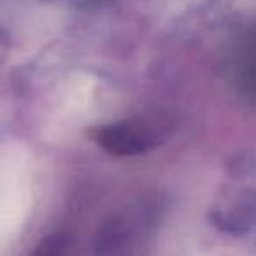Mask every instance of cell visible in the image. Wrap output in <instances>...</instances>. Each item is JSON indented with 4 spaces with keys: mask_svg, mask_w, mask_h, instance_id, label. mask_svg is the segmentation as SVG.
<instances>
[{
    "mask_svg": "<svg viewBox=\"0 0 256 256\" xmlns=\"http://www.w3.org/2000/svg\"><path fill=\"white\" fill-rule=\"evenodd\" d=\"M30 256H65V240L58 235H50L42 238Z\"/></svg>",
    "mask_w": 256,
    "mask_h": 256,
    "instance_id": "obj_2",
    "label": "cell"
},
{
    "mask_svg": "<svg viewBox=\"0 0 256 256\" xmlns=\"http://www.w3.org/2000/svg\"><path fill=\"white\" fill-rule=\"evenodd\" d=\"M170 130V123L165 118H139L100 128L95 140L116 156H134L158 146Z\"/></svg>",
    "mask_w": 256,
    "mask_h": 256,
    "instance_id": "obj_1",
    "label": "cell"
}]
</instances>
